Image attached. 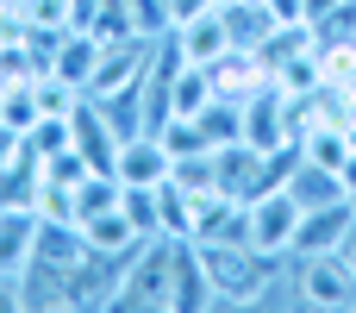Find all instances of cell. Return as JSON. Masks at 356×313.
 I'll use <instances>...</instances> for the list:
<instances>
[{
    "label": "cell",
    "mask_w": 356,
    "mask_h": 313,
    "mask_svg": "<svg viewBox=\"0 0 356 313\" xmlns=\"http://www.w3.org/2000/svg\"><path fill=\"white\" fill-rule=\"evenodd\" d=\"M200 264L213 276V301L219 307H257V301H269V289H275L288 257H263L257 245H200Z\"/></svg>",
    "instance_id": "1"
},
{
    "label": "cell",
    "mask_w": 356,
    "mask_h": 313,
    "mask_svg": "<svg viewBox=\"0 0 356 313\" xmlns=\"http://www.w3.org/2000/svg\"><path fill=\"white\" fill-rule=\"evenodd\" d=\"M169 282H175V238H144V245L125 257L119 301H113V307H125V313L169 307Z\"/></svg>",
    "instance_id": "2"
},
{
    "label": "cell",
    "mask_w": 356,
    "mask_h": 313,
    "mask_svg": "<svg viewBox=\"0 0 356 313\" xmlns=\"http://www.w3.org/2000/svg\"><path fill=\"white\" fill-rule=\"evenodd\" d=\"M294 301L300 307H356V264L344 251H313L288 264Z\"/></svg>",
    "instance_id": "3"
},
{
    "label": "cell",
    "mask_w": 356,
    "mask_h": 313,
    "mask_svg": "<svg viewBox=\"0 0 356 313\" xmlns=\"http://www.w3.org/2000/svg\"><path fill=\"white\" fill-rule=\"evenodd\" d=\"M300 220H307V207H300L288 188H263V194L250 201V245H257L263 257H294Z\"/></svg>",
    "instance_id": "4"
},
{
    "label": "cell",
    "mask_w": 356,
    "mask_h": 313,
    "mask_svg": "<svg viewBox=\"0 0 356 313\" xmlns=\"http://www.w3.org/2000/svg\"><path fill=\"white\" fill-rule=\"evenodd\" d=\"M119 276H125V257H113V251H81V264L69 270V307L88 313V307H113L119 301Z\"/></svg>",
    "instance_id": "5"
},
{
    "label": "cell",
    "mask_w": 356,
    "mask_h": 313,
    "mask_svg": "<svg viewBox=\"0 0 356 313\" xmlns=\"http://www.w3.org/2000/svg\"><path fill=\"white\" fill-rule=\"evenodd\" d=\"M169 169H175V157H169V144H163L156 132H131V138H119V157H113V176H119V182H131V188H156V182H169Z\"/></svg>",
    "instance_id": "6"
},
{
    "label": "cell",
    "mask_w": 356,
    "mask_h": 313,
    "mask_svg": "<svg viewBox=\"0 0 356 313\" xmlns=\"http://www.w3.org/2000/svg\"><path fill=\"white\" fill-rule=\"evenodd\" d=\"M356 232V201H325V207H307L300 220V238H294V257H313V251H344V238Z\"/></svg>",
    "instance_id": "7"
},
{
    "label": "cell",
    "mask_w": 356,
    "mask_h": 313,
    "mask_svg": "<svg viewBox=\"0 0 356 313\" xmlns=\"http://www.w3.org/2000/svg\"><path fill=\"white\" fill-rule=\"evenodd\" d=\"M213 301V276L200 264V245L194 238H175V282H169V313H207Z\"/></svg>",
    "instance_id": "8"
},
{
    "label": "cell",
    "mask_w": 356,
    "mask_h": 313,
    "mask_svg": "<svg viewBox=\"0 0 356 313\" xmlns=\"http://www.w3.org/2000/svg\"><path fill=\"white\" fill-rule=\"evenodd\" d=\"M169 38H175V50H181L188 63H200V69H207V63H219V56L232 50V25H225V6H207V13H194V19H181Z\"/></svg>",
    "instance_id": "9"
},
{
    "label": "cell",
    "mask_w": 356,
    "mask_h": 313,
    "mask_svg": "<svg viewBox=\"0 0 356 313\" xmlns=\"http://www.w3.org/2000/svg\"><path fill=\"white\" fill-rule=\"evenodd\" d=\"M38 245V213L31 207H0V276H19Z\"/></svg>",
    "instance_id": "10"
},
{
    "label": "cell",
    "mask_w": 356,
    "mask_h": 313,
    "mask_svg": "<svg viewBox=\"0 0 356 313\" xmlns=\"http://www.w3.org/2000/svg\"><path fill=\"white\" fill-rule=\"evenodd\" d=\"M300 207H325V201H344V169H325V163H313L307 151H300V163H294V176L282 182Z\"/></svg>",
    "instance_id": "11"
},
{
    "label": "cell",
    "mask_w": 356,
    "mask_h": 313,
    "mask_svg": "<svg viewBox=\"0 0 356 313\" xmlns=\"http://www.w3.org/2000/svg\"><path fill=\"white\" fill-rule=\"evenodd\" d=\"M81 238L94 245V251H113V257H131L138 245H144V232L125 220V207H113V213H94V220H81Z\"/></svg>",
    "instance_id": "12"
},
{
    "label": "cell",
    "mask_w": 356,
    "mask_h": 313,
    "mask_svg": "<svg viewBox=\"0 0 356 313\" xmlns=\"http://www.w3.org/2000/svg\"><path fill=\"white\" fill-rule=\"evenodd\" d=\"M156 207H163V238H194L200 194H188L181 182H163V188H156Z\"/></svg>",
    "instance_id": "13"
},
{
    "label": "cell",
    "mask_w": 356,
    "mask_h": 313,
    "mask_svg": "<svg viewBox=\"0 0 356 313\" xmlns=\"http://www.w3.org/2000/svg\"><path fill=\"white\" fill-rule=\"evenodd\" d=\"M38 119H44V107H38V88H31V82H6V94H0V125L25 138Z\"/></svg>",
    "instance_id": "14"
},
{
    "label": "cell",
    "mask_w": 356,
    "mask_h": 313,
    "mask_svg": "<svg viewBox=\"0 0 356 313\" xmlns=\"http://www.w3.org/2000/svg\"><path fill=\"white\" fill-rule=\"evenodd\" d=\"M156 188H163V182H156ZM156 188H131V182H125V194H119L125 220H131L144 238H163V207H156Z\"/></svg>",
    "instance_id": "15"
},
{
    "label": "cell",
    "mask_w": 356,
    "mask_h": 313,
    "mask_svg": "<svg viewBox=\"0 0 356 313\" xmlns=\"http://www.w3.org/2000/svg\"><path fill=\"white\" fill-rule=\"evenodd\" d=\"M131 13H138V31L144 38H163L169 31V0H131Z\"/></svg>",
    "instance_id": "16"
},
{
    "label": "cell",
    "mask_w": 356,
    "mask_h": 313,
    "mask_svg": "<svg viewBox=\"0 0 356 313\" xmlns=\"http://www.w3.org/2000/svg\"><path fill=\"white\" fill-rule=\"evenodd\" d=\"M213 0H169V31L181 25V19H194V13H207Z\"/></svg>",
    "instance_id": "17"
},
{
    "label": "cell",
    "mask_w": 356,
    "mask_h": 313,
    "mask_svg": "<svg viewBox=\"0 0 356 313\" xmlns=\"http://www.w3.org/2000/svg\"><path fill=\"white\" fill-rule=\"evenodd\" d=\"M344 257H350V264H356V232H350V238H344Z\"/></svg>",
    "instance_id": "18"
},
{
    "label": "cell",
    "mask_w": 356,
    "mask_h": 313,
    "mask_svg": "<svg viewBox=\"0 0 356 313\" xmlns=\"http://www.w3.org/2000/svg\"><path fill=\"white\" fill-rule=\"evenodd\" d=\"M213 6H232V0H213Z\"/></svg>",
    "instance_id": "19"
},
{
    "label": "cell",
    "mask_w": 356,
    "mask_h": 313,
    "mask_svg": "<svg viewBox=\"0 0 356 313\" xmlns=\"http://www.w3.org/2000/svg\"><path fill=\"white\" fill-rule=\"evenodd\" d=\"M0 94H6V75H0Z\"/></svg>",
    "instance_id": "20"
}]
</instances>
